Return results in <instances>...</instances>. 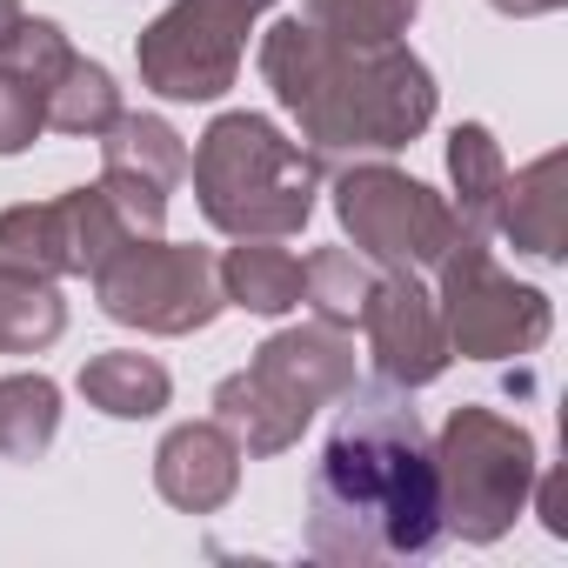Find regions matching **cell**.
<instances>
[{
    "label": "cell",
    "mask_w": 568,
    "mask_h": 568,
    "mask_svg": "<svg viewBox=\"0 0 568 568\" xmlns=\"http://www.w3.org/2000/svg\"><path fill=\"white\" fill-rule=\"evenodd\" d=\"M442 541L435 442L408 388H348L308 475V555L335 568L415 561Z\"/></svg>",
    "instance_id": "cell-1"
},
{
    "label": "cell",
    "mask_w": 568,
    "mask_h": 568,
    "mask_svg": "<svg viewBox=\"0 0 568 568\" xmlns=\"http://www.w3.org/2000/svg\"><path fill=\"white\" fill-rule=\"evenodd\" d=\"M261 81L274 101L295 114L308 154L328 161H362V154H395L435 121V74L415 48H342L322 28L274 21L261 34Z\"/></svg>",
    "instance_id": "cell-2"
},
{
    "label": "cell",
    "mask_w": 568,
    "mask_h": 568,
    "mask_svg": "<svg viewBox=\"0 0 568 568\" xmlns=\"http://www.w3.org/2000/svg\"><path fill=\"white\" fill-rule=\"evenodd\" d=\"M187 168H194V201H201L207 227H221L234 241L302 234L315 214V194H322V161L302 141L281 134L267 114L207 121Z\"/></svg>",
    "instance_id": "cell-3"
},
{
    "label": "cell",
    "mask_w": 568,
    "mask_h": 568,
    "mask_svg": "<svg viewBox=\"0 0 568 568\" xmlns=\"http://www.w3.org/2000/svg\"><path fill=\"white\" fill-rule=\"evenodd\" d=\"M535 435L495 408L462 402L448 428L435 435V488H442V535L462 541H501L515 515L535 501Z\"/></svg>",
    "instance_id": "cell-4"
},
{
    "label": "cell",
    "mask_w": 568,
    "mask_h": 568,
    "mask_svg": "<svg viewBox=\"0 0 568 568\" xmlns=\"http://www.w3.org/2000/svg\"><path fill=\"white\" fill-rule=\"evenodd\" d=\"M435 308H442V328H448V355L462 362H521L548 342L555 328V308L541 288L515 281L488 234H455L435 261Z\"/></svg>",
    "instance_id": "cell-5"
},
{
    "label": "cell",
    "mask_w": 568,
    "mask_h": 568,
    "mask_svg": "<svg viewBox=\"0 0 568 568\" xmlns=\"http://www.w3.org/2000/svg\"><path fill=\"white\" fill-rule=\"evenodd\" d=\"M88 281H94L101 315L121 328H141V335H201L227 308L221 261L207 247H181L161 234L121 241Z\"/></svg>",
    "instance_id": "cell-6"
},
{
    "label": "cell",
    "mask_w": 568,
    "mask_h": 568,
    "mask_svg": "<svg viewBox=\"0 0 568 568\" xmlns=\"http://www.w3.org/2000/svg\"><path fill=\"white\" fill-rule=\"evenodd\" d=\"M335 214H342L355 254L375 261L382 274H402V267L422 274L462 234L455 207L428 181H415V174H402L388 161H348L335 174Z\"/></svg>",
    "instance_id": "cell-7"
},
{
    "label": "cell",
    "mask_w": 568,
    "mask_h": 568,
    "mask_svg": "<svg viewBox=\"0 0 568 568\" xmlns=\"http://www.w3.org/2000/svg\"><path fill=\"white\" fill-rule=\"evenodd\" d=\"M254 14H261L254 0H174V8H161L134 41L141 88H154L161 101H221L241 74Z\"/></svg>",
    "instance_id": "cell-8"
},
{
    "label": "cell",
    "mask_w": 568,
    "mask_h": 568,
    "mask_svg": "<svg viewBox=\"0 0 568 568\" xmlns=\"http://www.w3.org/2000/svg\"><path fill=\"white\" fill-rule=\"evenodd\" d=\"M121 241H134V227L101 181L74 187L61 201H21V207L0 214V267L34 274V281L94 274Z\"/></svg>",
    "instance_id": "cell-9"
},
{
    "label": "cell",
    "mask_w": 568,
    "mask_h": 568,
    "mask_svg": "<svg viewBox=\"0 0 568 568\" xmlns=\"http://www.w3.org/2000/svg\"><path fill=\"white\" fill-rule=\"evenodd\" d=\"M362 335H368V362L388 388H428L448 375V328H442V308L435 295L422 288V274L402 267V274H382L375 295L362 308Z\"/></svg>",
    "instance_id": "cell-10"
},
{
    "label": "cell",
    "mask_w": 568,
    "mask_h": 568,
    "mask_svg": "<svg viewBox=\"0 0 568 568\" xmlns=\"http://www.w3.org/2000/svg\"><path fill=\"white\" fill-rule=\"evenodd\" d=\"M187 181V141L161 114H114L101 134V187L128 214L134 234H161L168 194Z\"/></svg>",
    "instance_id": "cell-11"
},
{
    "label": "cell",
    "mask_w": 568,
    "mask_h": 568,
    "mask_svg": "<svg viewBox=\"0 0 568 568\" xmlns=\"http://www.w3.org/2000/svg\"><path fill=\"white\" fill-rule=\"evenodd\" d=\"M247 375L261 388H274L288 408L302 415H322L335 408L348 388H355V342L348 328H328V322H308V328H281L254 348Z\"/></svg>",
    "instance_id": "cell-12"
},
{
    "label": "cell",
    "mask_w": 568,
    "mask_h": 568,
    "mask_svg": "<svg viewBox=\"0 0 568 568\" xmlns=\"http://www.w3.org/2000/svg\"><path fill=\"white\" fill-rule=\"evenodd\" d=\"M241 442L221 428V422H181L161 435L154 448V488L161 501H174L181 515H214L234 501L241 488Z\"/></svg>",
    "instance_id": "cell-13"
},
{
    "label": "cell",
    "mask_w": 568,
    "mask_h": 568,
    "mask_svg": "<svg viewBox=\"0 0 568 568\" xmlns=\"http://www.w3.org/2000/svg\"><path fill=\"white\" fill-rule=\"evenodd\" d=\"M495 234H508V247L528 261H561V241H568V154L561 148L501 181Z\"/></svg>",
    "instance_id": "cell-14"
},
{
    "label": "cell",
    "mask_w": 568,
    "mask_h": 568,
    "mask_svg": "<svg viewBox=\"0 0 568 568\" xmlns=\"http://www.w3.org/2000/svg\"><path fill=\"white\" fill-rule=\"evenodd\" d=\"M214 422L241 442V455H288V448L308 435L315 415L288 408L274 388H261V382L241 368V375H227V382L214 388Z\"/></svg>",
    "instance_id": "cell-15"
},
{
    "label": "cell",
    "mask_w": 568,
    "mask_h": 568,
    "mask_svg": "<svg viewBox=\"0 0 568 568\" xmlns=\"http://www.w3.org/2000/svg\"><path fill=\"white\" fill-rule=\"evenodd\" d=\"M81 395H88V408H101V415H114V422H148V415L168 408L174 382H168V368H161L154 355H141V348H108V355H94V362L81 368Z\"/></svg>",
    "instance_id": "cell-16"
},
{
    "label": "cell",
    "mask_w": 568,
    "mask_h": 568,
    "mask_svg": "<svg viewBox=\"0 0 568 568\" xmlns=\"http://www.w3.org/2000/svg\"><path fill=\"white\" fill-rule=\"evenodd\" d=\"M221 295L247 315H288L302 308V261L274 241H241L221 254Z\"/></svg>",
    "instance_id": "cell-17"
},
{
    "label": "cell",
    "mask_w": 568,
    "mask_h": 568,
    "mask_svg": "<svg viewBox=\"0 0 568 568\" xmlns=\"http://www.w3.org/2000/svg\"><path fill=\"white\" fill-rule=\"evenodd\" d=\"M448 181H455V221L468 234H495V207H501V181H508V161H501V141L481 128V121H462L448 134Z\"/></svg>",
    "instance_id": "cell-18"
},
{
    "label": "cell",
    "mask_w": 568,
    "mask_h": 568,
    "mask_svg": "<svg viewBox=\"0 0 568 568\" xmlns=\"http://www.w3.org/2000/svg\"><path fill=\"white\" fill-rule=\"evenodd\" d=\"M375 281H382V267L362 261L355 247H315L302 261V302L315 308V322L355 328L362 308H368V295H375Z\"/></svg>",
    "instance_id": "cell-19"
},
{
    "label": "cell",
    "mask_w": 568,
    "mask_h": 568,
    "mask_svg": "<svg viewBox=\"0 0 568 568\" xmlns=\"http://www.w3.org/2000/svg\"><path fill=\"white\" fill-rule=\"evenodd\" d=\"M68 335V302L54 281L0 267V355H41Z\"/></svg>",
    "instance_id": "cell-20"
},
{
    "label": "cell",
    "mask_w": 568,
    "mask_h": 568,
    "mask_svg": "<svg viewBox=\"0 0 568 568\" xmlns=\"http://www.w3.org/2000/svg\"><path fill=\"white\" fill-rule=\"evenodd\" d=\"M61 435V388L48 375L0 382V462H41Z\"/></svg>",
    "instance_id": "cell-21"
},
{
    "label": "cell",
    "mask_w": 568,
    "mask_h": 568,
    "mask_svg": "<svg viewBox=\"0 0 568 568\" xmlns=\"http://www.w3.org/2000/svg\"><path fill=\"white\" fill-rule=\"evenodd\" d=\"M422 0H302V21L342 48H388L415 28Z\"/></svg>",
    "instance_id": "cell-22"
},
{
    "label": "cell",
    "mask_w": 568,
    "mask_h": 568,
    "mask_svg": "<svg viewBox=\"0 0 568 568\" xmlns=\"http://www.w3.org/2000/svg\"><path fill=\"white\" fill-rule=\"evenodd\" d=\"M114 114H121V88H114V74L101 68V61H68V74H61V88L48 94V128L54 134H108L114 128Z\"/></svg>",
    "instance_id": "cell-23"
},
{
    "label": "cell",
    "mask_w": 568,
    "mask_h": 568,
    "mask_svg": "<svg viewBox=\"0 0 568 568\" xmlns=\"http://www.w3.org/2000/svg\"><path fill=\"white\" fill-rule=\"evenodd\" d=\"M41 134H48V101L21 74L0 68V154H28Z\"/></svg>",
    "instance_id": "cell-24"
},
{
    "label": "cell",
    "mask_w": 568,
    "mask_h": 568,
    "mask_svg": "<svg viewBox=\"0 0 568 568\" xmlns=\"http://www.w3.org/2000/svg\"><path fill=\"white\" fill-rule=\"evenodd\" d=\"M495 14H515V21H535V14H555V8H568V0H488Z\"/></svg>",
    "instance_id": "cell-25"
},
{
    "label": "cell",
    "mask_w": 568,
    "mask_h": 568,
    "mask_svg": "<svg viewBox=\"0 0 568 568\" xmlns=\"http://www.w3.org/2000/svg\"><path fill=\"white\" fill-rule=\"evenodd\" d=\"M21 28V0H0V41H8Z\"/></svg>",
    "instance_id": "cell-26"
},
{
    "label": "cell",
    "mask_w": 568,
    "mask_h": 568,
    "mask_svg": "<svg viewBox=\"0 0 568 568\" xmlns=\"http://www.w3.org/2000/svg\"><path fill=\"white\" fill-rule=\"evenodd\" d=\"M254 8H274V0H254Z\"/></svg>",
    "instance_id": "cell-27"
}]
</instances>
